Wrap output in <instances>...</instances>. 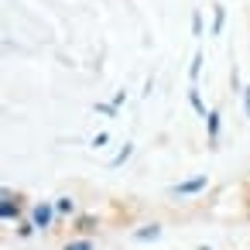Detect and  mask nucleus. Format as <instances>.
<instances>
[{
  "mask_svg": "<svg viewBox=\"0 0 250 250\" xmlns=\"http://www.w3.org/2000/svg\"><path fill=\"white\" fill-rule=\"evenodd\" d=\"M199 250H209V247H199Z\"/></svg>",
  "mask_w": 250,
  "mask_h": 250,
  "instance_id": "15",
  "label": "nucleus"
},
{
  "mask_svg": "<svg viewBox=\"0 0 250 250\" xmlns=\"http://www.w3.org/2000/svg\"><path fill=\"white\" fill-rule=\"evenodd\" d=\"M243 110H247V117H250V86H243Z\"/></svg>",
  "mask_w": 250,
  "mask_h": 250,
  "instance_id": "13",
  "label": "nucleus"
},
{
  "mask_svg": "<svg viewBox=\"0 0 250 250\" xmlns=\"http://www.w3.org/2000/svg\"><path fill=\"white\" fill-rule=\"evenodd\" d=\"M223 21H226V11H223V7L216 4V21H212V31H216V35L223 31Z\"/></svg>",
  "mask_w": 250,
  "mask_h": 250,
  "instance_id": "9",
  "label": "nucleus"
},
{
  "mask_svg": "<svg viewBox=\"0 0 250 250\" xmlns=\"http://www.w3.org/2000/svg\"><path fill=\"white\" fill-rule=\"evenodd\" d=\"M18 212H21L18 195H11V192L4 188V199H0V216H4V219H18Z\"/></svg>",
  "mask_w": 250,
  "mask_h": 250,
  "instance_id": "3",
  "label": "nucleus"
},
{
  "mask_svg": "<svg viewBox=\"0 0 250 250\" xmlns=\"http://www.w3.org/2000/svg\"><path fill=\"white\" fill-rule=\"evenodd\" d=\"M199 72H202V52H195V55H192V65H188V79L195 83V79H199Z\"/></svg>",
  "mask_w": 250,
  "mask_h": 250,
  "instance_id": "7",
  "label": "nucleus"
},
{
  "mask_svg": "<svg viewBox=\"0 0 250 250\" xmlns=\"http://www.w3.org/2000/svg\"><path fill=\"white\" fill-rule=\"evenodd\" d=\"M55 212H62V216H72V212H76V199H72V195H62V199L55 202Z\"/></svg>",
  "mask_w": 250,
  "mask_h": 250,
  "instance_id": "6",
  "label": "nucleus"
},
{
  "mask_svg": "<svg viewBox=\"0 0 250 250\" xmlns=\"http://www.w3.org/2000/svg\"><path fill=\"white\" fill-rule=\"evenodd\" d=\"M192 35H195V38L202 35V14H192Z\"/></svg>",
  "mask_w": 250,
  "mask_h": 250,
  "instance_id": "12",
  "label": "nucleus"
},
{
  "mask_svg": "<svg viewBox=\"0 0 250 250\" xmlns=\"http://www.w3.org/2000/svg\"><path fill=\"white\" fill-rule=\"evenodd\" d=\"M206 124H209V141H216V137H219V113L212 110V113L206 117Z\"/></svg>",
  "mask_w": 250,
  "mask_h": 250,
  "instance_id": "8",
  "label": "nucleus"
},
{
  "mask_svg": "<svg viewBox=\"0 0 250 250\" xmlns=\"http://www.w3.org/2000/svg\"><path fill=\"white\" fill-rule=\"evenodd\" d=\"M158 236H161V226H158V223H147L144 229H137V233H134V240H141V243H147V240H158Z\"/></svg>",
  "mask_w": 250,
  "mask_h": 250,
  "instance_id": "4",
  "label": "nucleus"
},
{
  "mask_svg": "<svg viewBox=\"0 0 250 250\" xmlns=\"http://www.w3.org/2000/svg\"><path fill=\"white\" fill-rule=\"evenodd\" d=\"M206 185H209V178H206V175H199V178L178 182V185H175V195H195V192H202Z\"/></svg>",
  "mask_w": 250,
  "mask_h": 250,
  "instance_id": "2",
  "label": "nucleus"
},
{
  "mask_svg": "<svg viewBox=\"0 0 250 250\" xmlns=\"http://www.w3.org/2000/svg\"><path fill=\"white\" fill-rule=\"evenodd\" d=\"M79 229H86V233H89V229H93V219H89V216H83V219H79Z\"/></svg>",
  "mask_w": 250,
  "mask_h": 250,
  "instance_id": "14",
  "label": "nucleus"
},
{
  "mask_svg": "<svg viewBox=\"0 0 250 250\" xmlns=\"http://www.w3.org/2000/svg\"><path fill=\"white\" fill-rule=\"evenodd\" d=\"M65 250H93V243L89 240H72V243H65Z\"/></svg>",
  "mask_w": 250,
  "mask_h": 250,
  "instance_id": "11",
  "label": "nucleus"
},
{
  "mask_svg": "<svg viewBox=\"0 0 250 250\" xmlns=\"http://www.w3.org/2000/svg\"><path fill=\"white\" fill-rule=\"evenodd\" d=\"M188 103H192V110H195L199 117H209V113H206V103H202V96H199V89H195V86L188 89Z\"/></svg>",
  "mask_w": 250,
  "mask_h": 250,
  "instance_id": "5",
  "label": "nucleus"
},
{
  "mask_svg": "<svg viewBox=\"0 0 250 250\" xmlns=\"http://www.w3.org/2000/svg\"><path fill=\"white\" fill-rule=\"evenodd\" d=\"M52 219H55V202H38V206L31 209V223H35L38 229H48Z\"/></svg>",
  "mask_w": 250,
  "mask_h": 250,
  "instance_id": "1",
  "label": "nucleus"
},
{
  "mask_svg": "<svg viewBox=\"0 0 250 250\" xmlns=\"http://www.w3.org/2000/svg\"><path fill=\"white\" fill-rule=\"evenodd\" d=\"M130 154H134V144H124V151H120V154L113 158V168H117V165H124V161H127Z\"/></svg>",
  "mask_w": 250,
  "mask_h": 250,
  "instance_id": "10",
  "label": "nucleus"
}]
</instances>
